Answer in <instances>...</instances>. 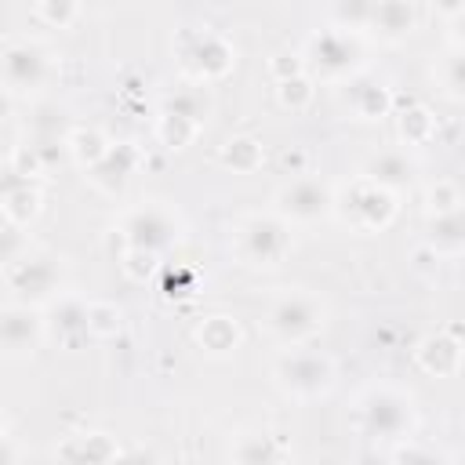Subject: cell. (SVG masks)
<instances>
[{"label": "cell", "instance_id": "6da1fadb", "mask_svg": "<svg viewBox=\"0 0 465 465\" xmlns=\"http://www.w3.org/2000/svg\"><path fill=\"white\" fill-rule=\"evenodd\" d=\"M352 429L371 443H396L403 436H414L418 429V407L414 396L389 381H371L352 400Z\"/></svg>", "mask_w": 465, "mask_h": 465}, {"label": "cell", "instance_id": "7a4b0ae2", "mask_svg": "<svg viewBox=\"0 0 465 465\" xmlns=\"http://www.w3.org/2000/svg\"><path fill=\"white\" fill-rule=\"evenodd\" d=\"M272 381L291 400H323L338 381V363L320 349L283 345V352H276L272 360Z\"/></svg>", "mask_w": 465, "mask_h": 465}, {"label": "cell", "instance_id": "3957f363", "mask_svg": "<svg viewBox=\"0 0 465 465\" xmlns=\"http://www.w3.org/2000/svg\"><path fill=\"white\" fill-rule=\"evenodd\" d=\"M305 73L320 84H345L349 76L363 73L367 65V47H363V33H349V29H320L305 40Z\"/></svg>", "mask_w": 465, "mask_h": 465}, {"label": "cell", "instance_id": "277c9868", "mask_svg": "<svg viewBox=\"0 0 465 465\" xmlns=\"http://www.w3.org/2000/svg\"><path fill=\"white\" fill-rule=\"evenodd\" d=\"M327 323V305L305 287H283L265 305V334L276 345H305Z\"/></svg>", "mask_w": 465, "mask_h": 465}, {"label": "cell", "instance_id": "5b68a950", "mask_svg": "<svg viewBox=\"0 0 465 465\" xmlns=\"http://www.w3.org/2000/svg\"><path fill=\"white\" fill-rule=\"evenodd\" d=\"M174 54L178 65L189 80L196 84H214L225 80L236 69V47L218 33V29H200V25H182L174 33Z\"/></svg>", "mask_w": 465, "mask_h": 465}, {"label": "cell", "instance_id": "8992f818", "mask_svg": "<svg viewBox=\"0 0 465 465\" xmlns=\"http://www.w3.org/2000/svg\"><path fill=\"white\" fill-rule=\"evenodd\" d=\"M116 232H120L124 247H142V251H153V254H167L185 240V222L171 203L145 200V203L127 207L120 214Z\"/></svg>", "mask_w": 465, "mask_h": 465}, {"label": "cell", "instance_id": "52a82bcc", "mask_svg": "<svg viewBox=\"0 0 465 465\" xmlns=\"http://www.w3.org/2000/svg\"><path fill=\"white\" fill-rule=\"evenodd\" d=\"M294 247L291 225L276 211H254L236 222L232 229V251L251 269H276Z\"/></svg>", "mask_w": 465, "mask_h": 465}, {"label": "cell", "instance_id": "ba28073f", "mask_svg": "<svg viewBox=\"0 0 465 465\" xmlns=\"http://www.w3.org/2000/svg\"><path fill=\"white\" fill-rule=\"evenodd\" d=\"M345 225H352L356 232H381L396 222L400 214V196L374 185L371 178H352L349 185L334 189V211Z\"/></svg>", "mask_w": 465, "mask_h": 465}, {"label": "cell", "instance_id": "9c48e42d", "mask_svg": "<svg viewBox=\"0 0 465 465\" xmlns=\"http://www.w3.org/2000/svg\"><path fill=\"white\" fill-rule=\"evenodd\" d=\"M0 280L11 291L15 302H25V305L44 309L62 291V258L51 254V251H33L29 247L7 269H0Z\"/></svg>", "mask_w": 465, "mask_h": 465}, {"label": "cell", "instance_id": "30bf717a", "mask_svg": "<svg viewBox=\"0 0 465 465\" xmlns=\"http://www.w3.org/2000/svg\"><path fill=\"white\" fill-rule=\"evenodd\" d=\"M272 211L287 225H316L334 211V185L320 174H294L272 193Z\"/></svg>", "mask_w": 465, "mask_h": 465}, {"label": "cell", "instance_id": "8fae6325", "mask_svg": "<svg viewBox=\"0 0 465 465\" xmlns=\"http://www.w3.org/2000/svg\"><path fill=\"white\" fill-rule=\"evenodd\" d=\"M51 76V54L36 40H11L0 51V84L11 94H36Z\"/></svg>", "mask_w": 465, "mask_h": 465}, {"label": "cell", "instance_id": "7c38bea8", "mask_svg": "<svg viewBox=\"0 0 465 465\" xmlns=\"http://www.w3.org/2000/svg\"><path fill=\"white\" fill-rule=\"evenodd\" d=\"M47 338L44 331V312L25 302H11L0 309V352L11 360H25L40 349Z\"/></svg>", "mask_w": 465, "mask_h": 465}, {"label": "cell", "instance_id": "4fadbf2b", "mask_svg": "<svg viewBox=\"0 0 465 465\" xmlns=\"http://www.w3.org/2000/svg\"><path fill=\"white\" fill-rule=\"evenodd\" d=\"M44 331L62 345V349H80L87 334V298L76 291H58L44 305Z\"/></svg>", "mask_w": 465, "mask_h": 465}, {"label": "cell", "instance_id": "5bb4252c", "mask_svg": "<svg viewBox=\"0 0 465 465\" xmlns=\"http://www.w3.org/2000/svg\"><path fill=\"white\" fill-rule=\"evenodd\" d=\"M138 163H142V153H138L134 142H109V149L87 167V178H91L94 189L116 196L131 182V174L138 171Z\"/></svg>", "mask_w": 465, "mask_h": 465}, {"label": "cell", "instance_id": "9a60e30c", "mask_svg": "<svg viewBox=\"0 0 465 465\" xmlns=\"http://www.w3.org/2000/svg\"><path fill=\"white\" fill-rule=\"evenodd\" d=\"M341 87H345V105H349V113H352L356 120L374 124V120H385V116L392 113V87H389L385 80L356 73V76H349Z\"/></svg>", "mask_w": 465, "mask_h": 465}, {"label": "cell", "instance_id": "2e32d148", "mask_svg": "<svg viewBox=\"0 0 465 465\" xmlns=\"http://www.w3.org/2000/svg\"><path fill=\"white\" fill-rule=\"evenodd\" d=\"M414 363L429 378H454L461 371V338L458 331H432L414 345Z\"/></svg>", "mask_w": 465, "mask_h": 465}, {"label": "cell", "instance_id": "e0dca14e", "mask_svg": "<svg viewBox=\"0 0 465 465\" xmlns=\"http://www.w3.org/2000/svg\"><path fill=\"white\" fill-rule=\"evenodd\" d=\"M418 29V7L414 0H378L374 4V15H371V25L367 33L389 47L411 40V33Z\"/></svg>", "mask_w": 465, "mask_h": 465}, {"label": "cell", "instance_id": "ac0fdd59", "mask_svg": "<svg viewBox=\"0 0 465 465\" xmlns=\"http://www.w3.org/2000/svg\"><path fill=\"white\" fill-rule=\"evenodd\" d=\"M414 174H418V163L407 156V149H381V153L367 156V163H363V178H371L374 185H381L396 196L414 185Z\"/></svg>", "mask_w": 465, "mask_h": 465}, {"label": "cell", "instance_id": "d6986e66", "mask_svg": "<svg viewBox=\"0 0 465 465\" xmlns=\"http://www.w3.org/2000/svg\"><path fill=\"white\" fill-rule=\"evenodd\" d=\"M243 341V331L232 316L225 312H214V316H203L196 323V345L203 349V356L211 360H229Z\"/></svg>", "mask_w": 465, "mask_h": 465}, {"label": "cell", "instance_id": "ffe728a7", "mask_svg": "<svg viewBox=\"0 0 465 465\" xmlns=\"http://www.w3.org/2000/svg\"><path fill=\"white\" fill-rule=\"evenodd\" d=\"M229 458L240 465H276L291 458V447L283 443V436L272 432H240L236 443L229 447Z\"/></svg>", "mask_w": 465, "mask_h": 465}, {"label": "cell", "instance_id": "44dd1931", "mask_svg": "<svg viewBox=\"0 0 465 465\" xmlns=\"http://www.w3.org/2000/svg\"><path fill=\"white\" fill-rule=\"evenodd\" d=\"M54 454L62 461H91V465H102V461H116L124 450H120L116 436H109V432H80V436H69Z\"/></svg>", "mask_w": 465, "mask_h": 465}, {"label": "cell", "instance_id": "7402d4cb", "mask_svg": "<svg viewBox=\"0 0 465 465\" xmlns=\"http://www.w3.org/2000/svg\"><path fill=\"white\" fill-rule=\"evenodd\" d=\"M425 251H429L432 258H458V254L465 251V218H461V211L429 218Z\"/></svg>", "mask_w": 465, "mask_h": 465}, {"label": "cell", "instance_id": "603a6c76", "mask_svg": "<svg viewBox=\"0 0 465 465\" xmlns=\"http://www.w3.org/2000/svg\"><path fill=\"white\" fill-rule=\"evenodd\" d=\"M160 109L163 113H178V116H185V120H193V124H207V116H211V109H214V102H211V94H207V84H182V87H174V91H167L163 98H160Z\"/></svg>", "mask_w": 465, "mask_h": 465}, {"label": "cell", "instance_id": "cb8c5ba5", "mask_svg": "<svg viewBox=\"0 0 465 465\" xmlns=\"http://www.w3.org/2000/svg\"><path fill=\"white\" fill-rule=\"evenodd\" d=\"M40 211H44V193L36 182H22L0 196V218H7L11 225L29 229L40 218Z\"/></svg>", "mask_w": 465, "mask_h": 465}, {"label": "cell", "instance_id": "d4e9b609", "mask_svg": "<svg viewBox=\"0 0 465 465\" xmlns=\"http://www.w3.org/2000/svg\"><path fill=\"white\" fill-rule=\"evenodd\" d=\"M265 160V149L254 134H232L222 142V153H218V163L232 174H254Z\"/></svg>", "mask_w": 465, "mask_h": 465}, {"label": "cell", "instance_id": "484cf974", "mask_svg": "<svg viewBox=\"0 0 465 465\" xmlns=\"http://www.w3.org/2000/svg\"><path fill=\"white\" fill-rule=\"evenodd\" d=\"M436 84L443 87V94L450 102H461L465 98V51L461 44H450L440 58H436V69H432Z\"/></svg>", "mask_w": 465, "mask_h": 465}, {"label": "cell", "instance_id": "4316f807", "mask_svg": "<svg viewBox=\"0 0 465 465\" xmlns=\"http://www.w3.org/2000/svg\"><path fill=\"white\" fill-rule=\"evenodd\" d=\"M396 134L403 145H429L436 138V116L425 105H403L396 113Z\"/></svg>", "mask_w": 465, "mask_h": 465}, {"label": "cell", "instance_id": "83f0119b", "mask_svg": "<svg viewBox=\"0 0 465 465\" xmlns=\"http://www.w3.org/2000/svg\"><path fill=\"white\" fill-rule=\"evenodd\" d=\"M105 149H109V138H105L102 127H73V131L65 134V156H69L76 167H84V171H87Z\"/></svg>", "mask_w": 465, "mask_h": 465}, {"label": "cell", "instance_id": "f1b7e54d", "mask_svg": "<svg viewBox=\"0 0 465 465\" xmlns=\"http://www.w3.org/2000/svg\"><path fill=\"white\" fill-rule=\"evenodd\" d=\"M124 327H127V312L116 302H102V298L87 302V334L91 338L109 341V338H120Z\"/></svg>", "mask_w": 465, "mask_h": 465}, {"label": "cell", "instance_id": "f546056e", "mask_svg": "<svg viewBox=\"0 0 465 465\" xmlns=\"http://www.w3.org/2000/svg\"><path fill=\"white\" fill-rule=\"evenodd\" d=\"M156 142L167 149V153H182V149H189L193 142H196V134H200V124H193V120H185V116H178V113H163L160 109V116H156Z\"/></svg>", "mask_w": 465, "mask_h": 465}, {"label": "cell", "instance_id": "4dcf8cb0", "mask_svg": "<svg viewBox=\"0 0 465 465\" xmlns=\"http://www.w3.org/2000/svg\"><path fill=\"white\" fill-rule=\"evenodd\" d=\"M378 0H327V22L334 29H349V33H363L371 25Z\"/></svg>", "mask_w": 465, "mask_h": 465}, {"label": "cell", "instance_id": "1f68e13d", "mask_svg": "<svg viewBox=\"0 0 465 465\" xmlns=\"http://www.w3.org/2000/svg\"><path fill=\"white\" fill-rule=\"evenodd\" d=\"M316 98V80L309 73H294L287 80H276V102L291 113H305Z\"/></svg>", "mask_w": 465, "mask_h": 465}, {"label": "cell", "instance_id": "d6a6232c", "mask_svg": "<svg viewBox=\"0 0 465 465\" xmlns=\"http://www.w3.org/2000/svg\"><path fill=\"white\" fill-rule=\"evenodd\" d=\"M385 458H389V461H396V465H432V461H450L443 450L418 443V436H403V440L389 443Z\"/></svg>", "mask_w": 465, "mask_h": 465}, {"label": "cell", "instance_id": "836d02e7", "mask_svg": "<svg viewBox=\"0 0 465 465\" xmlns=\"http://www.w3.org/2000/svg\"><path fill=\"white\" fill-rule=\"evenodd\" d=\"M461 207H465V196H461L458 182L436 178V185H429V193H425V214H429V218H436V214H454V211H461Z\"/></svg>", "mask_w": 465, "mask_h": 465}, {"label": "cell", "instance_id": "e575fe53", "mask_svg": "<svg viewBox=\"0 0 465 465\" xmlns=\"http://www.w3.org/2000/svg\"><path fill=\"white\" fill-rule=\"evenodd\" d=\"M163 254H153V251H142V247H124V254H120V269L134 280V283H145V280H153V276H160V262Z\"/></svg>", "mask_w": 465, "mask_h": 465}, {"label": "cell", "instance_id": "d590c367", "mask_svg": "<svg viewBox=\"0 0 465 465\" xmlns=\"http://www.w3.org/2000/svg\"><path fill=\"white\" fill-rule=\"evenodd\" d=\"M36 18L51 29H69L80 18V0H36Z\"/></svg>", "mask_w": 465, "mask_h": 465}, {"label": "cell", "instance_id": "8d00e7d4", "mask_svg": "<svg viewBox=\"0 0 465 465\" xmlns=\"http://www.w3.org/2000/svg\"><path fill=\"white\" fill-rule=\"evenodd\" d=\"M29 251V236L22 225H11L7 218H0V269H7L18 254Z\"/></svg>", "mask_w": 465, "mask_h": 465}, {"label": "cell", "instance_id": "74e56055", "mask_svg": "<svg viewBox=\"0 0 465 465\" xmlns=\"http://www.w3.org/2000/svg\"><path fill=\"white\" fill-rule=\"evenodd\" d=\"M7 163H11V171H15V174H22L25 182H36V178L47 171L33 142H22V145H15V153H11V160H7Z\"/></svg>", "mask_w": 465, "mask_h": 465}, {"label": "cell", "instance_id": "f35d334b", "mask_svg": "<svg viewBox=\"0 0 465 465\" xmlns=\"http://www.w3.org/2000/svg\"><path fill=\"white\" fill-rule=\"evenodd\" d=\"M269 73H272V80H287V76H294V73H305L302 51H276V54L269 58Z\"/></svg>", "mask_w": 465, "mask_h": 465}, {"label": "cell", "instance_id": "ab89813d", "mask_svg": "<svg viewBox=\"0 0 465 465\" xmlns=\"http://www.w3.org/2000/svg\"><path fill=\"white\" fill-rule=\"evenodd\" d=\"M160 276H163V291L174 298H182V294H193V283H196V276L193 272H182V276H174V269L171 265H160Z\"/></svg>", "mask_w": 465, "mask_h": 465}, {"label": "cell", "instance_id": "60d3db41", "mask_svg": "<svg viewBox=\"0 0 465 465\" xmlns=\"http://www.w3.org/2000/svg\"><path fill=\"white\" fill-rule=\"evenodd\" d=\"M432 7H436L443 18H461V11H465V0H432Z\"/></svg>", "mask_w": 465, "mask_h": 465}, {"label": "cell", "instance_id": "b9f144b4", "mask_svg": "<svg viewBox=\"0 0 465 465\" xmlns=\"http://www.w3.org/2000/svg\"><path fill=\"white\" fill-rule=\"evenodd\" d=\"M11 113H15V94H11V91L0 84V120H7Z\"/></svg>", "mask_w": 465, "mask_h": 465}, {"label": "cell", "instance_id": "7bdbcfd3", "mask_svg": "<svg viewBox=\"0 0 465 465\" xmlns=\"http://www.w3.org/2000/svg\"><path fill=\"white\" fill-rule=\"evenodd\" d=\"M7 461H18V447H11L7 436H4L0 440V465H7Z\"/></svg>", "mask_w": 465, "mask_h": 465}, {"label": "cell", "instance_id": "ee69618b", "mask_svg": "<svg viewBox=\"0 0 465 465\" xmlns=\"http://www.w3.org/2000/svg\"><path fill=\"white\" fill-rule=\"evenodd\" d=\"M7 436V421H4V414H0V440Z\"/></svg>", "mask_w": 465, "mask_h": 465}]
</instances>
